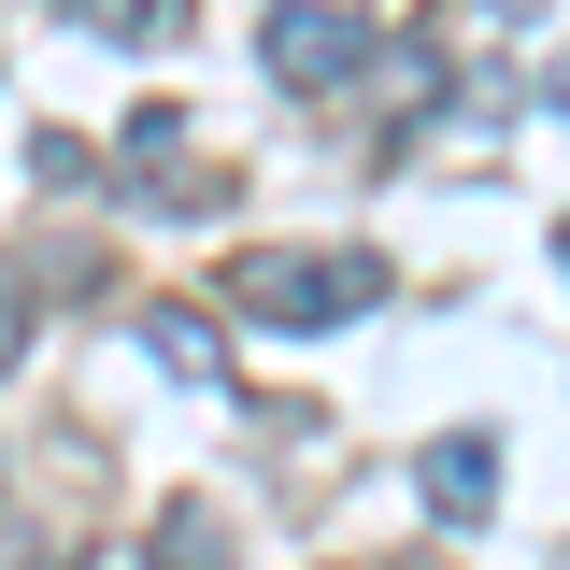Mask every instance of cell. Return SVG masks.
Wrapping results in <instances>:
<instances>
[{
	"mask_svg": "<svg viewBox=\"0 0 570 570\" xmlns=\"http://www.w3.org/2000/svg\"><path fill=\"white\" fill-rule=\"evenodd\" d=\"M371 285H385V257H356V243H314V257H243L228 272V299L257 314V328H356L371 314Z\"/></svg>",
	"mask_w": 570,
	"mask_h": 570,
	"instance_id": "6da1fadb",
	"label": "cell"
},
{
	"mask_svg": "<svg viewBox=\"0 0 570 570\" xmlns=\"http://www.w3.org/2000/svg\"><path fill=\"white\" fill-rule=\"evenodd\" d=\"M257 58H272V86L328 100V86H356V58H371V14H343V0H299V14H285V0H272Z\"/></svg>",
	"mask_w": 570,
	"mask_h": 570,
	"instance_id": "7a4b0ae2",
	"label": "cell"
},
{
	"mask_svg": "<svg viewBox=\"0 0 570 570\" xmlns=\"http://www.w3.org/2000/svg\"><path fill=\"white\" fill-rule=\"evenodd\" d=\"M142 356H157L171 385H200V400H228V343H214V314H186V299H157V314H142Z\"/></svg>",
	"mask_w": 570,
	"mask_h": 570,
	"instance_id": "3957f363",
	"label": "cell"
},
{
	"mask_svg": "<svg viewBox=\"0 0 570 570\" xmlns=\"http://www.w3.org/2000/svg\"><path fill=\"white\" fill-rule=\"evenodd\" d=\"M414 485L442 499V513H485V499H499V442H485V428H456V442H428V471H414Z\"/></svg>",
	"mask_w": 570,
	"mask_h": 570,
	"instance_id": "277c9868",
	"label": "cell"
},
{
	"mask_svg": "<svg viewBox=\"0 0 570 570\" xmlns=\"http://www.w3.org/2000/svg\"><path fill=\"white\" fill-rule=\"evenodd\" d=\"M58 14H86V29L129 43V58H171V43H186V0H58Z\"/></svg>",
	"mask_w": 570,
	"mask_h": 570,
	"instance_id": "5b68a950",
	"label": "cell"
},
{
	"mask_svg": "<svg viewBox=\"0 0 570 570\" xmlns=\"http://www.w3.org/2000/svg\"><path fill=\"white\" fill-rule=\"evenodd\" d=\"M14 343H29V285L0 272V356H14Z\"/></svg>",
	"mask_w": 570,
	"mask_h": 570,
	"instance_id": "8992f818",
	"label": "cell"
},
{
	"mask_svg": "<svg viewBox=\"0 0 570 570\" xmlns=\"http://www.w3.org/2000/svg\"><path fill=\"white\" fill-rule=\"evenodd\" d=\"M557 257H570V228H557Z\"/></svg>",
	"mask_w": 570,
	"mask_h": 570,
	"instance_id": "52a82bcc",
	"label": "cell"
}]
</instances>
